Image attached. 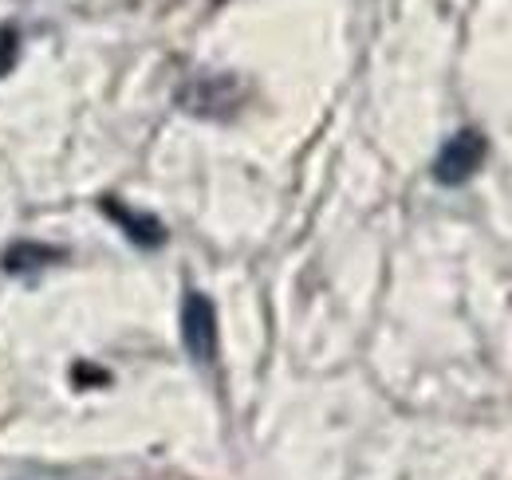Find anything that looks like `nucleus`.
I'll return each instance as SVG.
<instances>
[{"instance_id": "1", "label": "nucleus", "mask_w": 512, "mask_h": 480, "mask_svg": "<svg viewBox=\"0 0 512 480\" xmlns=\"http://www.w3.org/2000/svg\"><path fill=\"white\" fill-rule=\"evenodd\" d=\"M485 154H489V142H485L481 130H457L453 138H446V146L434 158V181H442V185H465V181L481 170Z\"/></svg>"}, {"instance_id": "2", "label": "nucleus", "mask_w": 512, "mask_h": 480, "mask_svg": "<svg viewBox=\"0 0 512 480\" xmlns=\"http://www.w3.org/2000/svg\"><path fill=\"white\" fill-rule=\"evenodd\" d=\"M182 343L201 366L217 359V307L201 292H186L182 300Z\"/></svg>"}, {"instance_id": "3", "label": "nucleus", "mask_w": 512, "mask_h": 480, "mask_svg": "<svg viewBox=\"0 0 512 480\" xmlns=\"http://www.w3.org/2000/svg\"><path fill=\"white\" fill-rule=\"evenodd\" d=\"M103 213H107L111 221H119V225H123V233H127L134 244H162V240H166L162 225H158L154 217L134 213V209H127V205H123V201H115V197H107V201H103Z\"/></svg>"}, {"instance_id": "4", "label": "nucleus", "mask_w": 512, "mask_h": 480, "mask_svg": "<svg viewBox=\"0 0 512 480\" xmlns=\"http://www.w3.org/2000/svg\"><path fill=\"white\" fill-rule=\"evenodd\" d=\"M52 256H60V252H52V248H36V244H20V248L8 252V268H12V272H16V268H36V264H48Z\"/></svg>"}, {"instance_id": "5", "label": "nucleus", "mask_w": 512, "mask_h": 480, "mask_svg": "<svg viewBox=\"0 0 512 480\" xmlns=\"http://www.w3.org/2000/svg\"><path fill=\"white\" fill-rule=\"evenodd\" d=\"M20 60V32L12 24H0V79Z\"/></svg>"}]
</instances>
